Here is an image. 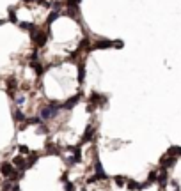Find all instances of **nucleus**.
I'll list each match as a JSON object with an SVG mask.
<instances>
[{"label": "nucleus", "instance_id": "f257e3e1", "mask_svg": "<svg viewBox=\"0 0 181 191\" xmlns=\"http://www.w3.org/2000/svg\"><path fill=\"white\" fill-rule=\"evenodd\" d=\"M57 112H59V106L51 103L50 106H44L43 110H41V119L48 120V119H51V117H55V115H57Z\"/></svg>", "mask_w": 181, "mask_h": 191}, {"label": "nucleus", "instance_id": "f03ea898", "mask_svg": "<svg viewBox=\"0 0 181 191\" xmlns=\"http://www.w3.org/2000/svg\"><path fill=\"white\" fill-rule=\"evenodd\" d=\"M0 172H2L4 177H13L14 175V168H13V165H9V163H2V165H0Z\"/></svg>", "mask_w": 181, "mask_h": 191}, {"label": "nucleus", "instance_id": "7ed1b4c3", "mask_svg": "<svg viewBox=\"0 0 181 191\" xmlns=\"http://www.w3.org/2000/svg\"><path fill=\"white\" fill-rule=\"evenodd\" d=\"M32 39L36 41L37 46H43L44 41H46V34H43V32H32Z\"/></svg>", "mask_w": 181, "mask_h": 191}, {"label": "nucleus", "instance_id": "20e7f679", "mask_svg": "<svg viewBox=\"0 0 181 191\" xmlns=\"http://www.w3.org/2000/svg\"><path fill=\"white\" fill-rule=\"evenodd\" d=\"M94 168H96V177L98 179H105V172H103V166H101V163H100V159H96V165H94Z\"/></svg>", "mask_w": 181, "mask_h": 191}, {"label": "nucleus", "instance_id": "39448f33", "mask_svg": "<svg viewBox=\"0 0 181 191\" xmlns=\"http://www.w3.org/2000/svg\"><path fill=\"white\" fill-rule=\"evenodd\" d=\"M112 44H114V42H110V41H98L94 46H93V48H96V50H105V48H110Z\"/></svg>", "mask_w": 181, "mask_h": 191}, {"label": "nucleus", "instance_id": "423d86ee", "mask_svg": "<svg viewBox=\"0 0 181 191\" xmlns=\"http://www.w3.org/2000/svg\"><path fill=\"white\" fill-rule=\"evenodd\" d=\"M128 188L131 191H138V189H144V184H138L135 181H128Z\"/></svg>", "mask_w": 181, "mask_h": 191}, {"label": "nucleus", "instance_id": "0eeeda50", "mask_svg": "<svg viewBox=\"0 0 181 191\" xmlns=\"http://www.w3.org/2000/svg\"><path fill=\"white\" fill-rule=\"evenodd\" d=\"M13 163H14L16 166H20V168H27V166H29L27 163L23 161V157H22V156H16L14 159H13Z\"/></svg>", "mask_w": 181, "mask_h": 191}, {"label": "nucleus", "instance_id": "6e6552de", "mask_svg": "<svg viewBox=\"0 0 181 191\" xmlns=\"http://www.w3.org/2000/svg\"><path fill=\"white\" fill-rule=\"evenodd\" d=\"M78 99H80V96H75V97H71V99H69V101L64 105V108H73V106L76 105V101H78Z\"/></svg>", "mask_w": 181, "mask_h": 191}, {"label": "nucleus", "instance_id": "1a4fd4ad", "mask_svg": "<svg viewBox=\"0 0 181 191\" xmlns=\"http://www.w3.org/2000/svg\"><path fill=\"white\" fill-rule=\"evenodd\" d=\"M174 165H176V157H174V156H171L169 159H165V161H163V168H167V166H174Z\"/></svg>", "mask_w": 181, "mask_h": 191}, {"label": "nucleus", "instance_id": "9d476101", "mask_svg": "<svg viewBox=\"0 0 181 191\" xmlns=\"http://www.w3.org/2000/svg\"><path fill=\"white\" fill-rule=\"evenodd\" d=\"M93 134H94V129H93V127H87V133H85V136H84L82 140H84V141H89L91 138H93Z\"/></svg>", "mask_w": 181, "mask_h": 191}, {"label": "nucleus", "instance_id": "9b49d317", "mask_svg": "<svg viewBox=\"0 0 181 191\" xmlns=\"http://www.w3.org/2000/svg\"><path fill=\"white\" fill-rule=\"evenodd\" d=\"M169 154H171V156H181V147H172V149H169Z\"/></svg>", "mask_w": 181, "mask_h": 191}, {"label": "nucleus", "instance_id": "f8f14e48", "mask_svg": "<svg viewBox=\"0 0 181 191\" xmlns=\"http://www.w3.org/2000/svg\"><path fill=\"white\" fill-rule=\"evenodd\" d=\"M14 119L16 120H23V119H25V115H23L20 110H16V112H14Z\"/></svg>", "mask_w": 181, "mask_h": 191}, {"label": "nucleus", "instance_id": "ddd939ff", "mask_svg": "<svg viewBox=\"0 0 181 191\" xmlns=\"http://www.w3.org/2000/svg\"><path fill=\"white\" fill-rule=\"evenodd\" d=\"M153 181H158V175H156V172H151V173H149V179H147V182H153Z\"/></svg>", "mask_w": 181, "mask_h": 191}, {"label": "nucleus", "instance_id": "4468645a", "mask_svg": "<svg viewBox=\"0 0 181 191\" xmlns=\"http://www.w3.org/2000/svg\"><path fill=\"white\" fill-rule=\"evenodd\" d=\"M20 27L27 28V30H34V25H32V23H20Z\"/></svg>", "mask_w": 181, "mask_h": 191}, {"label": "nucleus", "instance_id": "2eb2a0df", "mask_svg": "<svg viewBox=\"0 0 181 191\" xmlns=\"http://www.w3.org/2000/svg\"><path fill=\"white\" fill-rule=\"evenodd\" d=\"M124 182H126V181H124V177H121V175L116 177V184H117V186H123Z\"/></svg>", "mask_w": 181, "mask_h": 191}, {"label": "nucleus", "instance_id": "dca6fc26", "mask_svg": "<svg viewBox=\"0 0 181 191\" xmlns=\"http://www.w3.org/2000/svg\"><path fill=\"white\" fill-rule=\"evenodd\" d=\"M57 18H59V13H51L50 16H48V23H51V21L57 20Z\"/></svg>", "mask_w": 181, "mask_h": 191}, {"label": "nucleus", "instance_id": "f3484780", "mask_svg": "<svg viewBox=\"0 0 181 191\" xmlns=\"http://www.w3.org/2000/svg\"><path fill=\"white\" fill-rule=\"evenodd\" d=\"M9 20H11V21H14V23L18 21V20H16V14H14V11H13V9L9 11Z\"/></svg>", "mask_w": 181, "mask_h": 191}, {"label": "nucleus", "instance_id": "a211bd4d", "mask_svg": "<svg viewBox=\"0 0 181 191\" xmlns=\"http://www.w3.org/2000/svg\"><path fill=\"white\" fill-rule=\"evenodd\" d=\"M78 73H80V74H78V80L82 82V80H84V67H82V66H78Z\"/></svg>", "mask_w": 181, "mask_h": 191}, {"label": "nucleus", "instance_id": "6ab92c4d", "mask_svg": "<svg viewBox=\"0 0 181 191\" xmlns=\"http://www.w3.org/2000/svg\"><path fill=\"white\" fill-rule=\"evenodd\" d=\"M165 177H167V175H165V172H162V175H160V177H158V181H160V184H165Z\"/></svg>", "mask_w": 181, "mask_h": 191}, {"label": "nucleus", "instance_id": "aec40b11", "mask_svg": "<svg viewBox=\"0 0 181 191\" xmlns=\"http://www.w3.org/2000/svg\"><path fill=\"white\" fill-rule=\"evenodd\" d=\"M20 152L22 154H29V149L25 147V145H20Z\"/></svg>", "mask_w": 181, "mask_h": 191}, {"label": "nucleus", "instance_id": "412c9836", "mask_svg": "<svg viewBox=\"0 0 181 191\" xmlns=\"http://www.w3.org/2000/svg\"><path fill=\"white\" fill-rule=\"evenodd\" d=\"M66 191H73V184H71V182L66 184Z\"/></svg>", "mask_w": 181, "mask_h": 191}, {"label": "nucleus", "instance_id": "4be33fe9", "mask_svg": "<svg viewBox=\"0 0 181 191\" xmlns=\"http://www.w3.org/2000/svg\"><path fill=\"white\" fill-rule=\"evenodd\" d=\"M23 101H25V97H18V99H16V103H18V105H22Z\"/></svg>", "mask_w": 181, "mask_h": 191}]
</instances>
